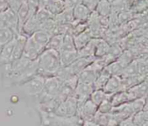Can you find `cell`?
Segmentation results:
<instances>
[{
  "label": "cell",
  "instance_id": "cell-1",
  "mask_svg": "<svg viewBox=\"0 0 148 126\" xmlns=\"http://www.w3.org/2000/svg\"><path fill=\"white\" fill-rule=\"evenodd\" d=\"M38 74L44 78L56 76L62 69V63L58 51L46 48L38 57Z\"/></svg>",
  "mask_w": 148,
  "mask_h": 126
},
{
  "label": "cell",
  "instance_id": "cell-2",
  "mask_svg": "<svg viewBox=\"0 0 148 126\" xmlns=\"http://www.w3.org/2000/svg\"><path fill=\"white\" fill-rule=\"evenodd\" d=\"M42 125L47 126H81L82 121L77 117H62L54 112L49 113L42 111H38Z\"/></svg>",
  "mask_w": 148,
  "mask_h": 126
},
{
  "label": "cell",
  "instance_id": "cell-3",
  "mask_svg": "<svg viewBox=\"0 0 148 126\" xmlns=\"http://www.w3.org/2000/svg\"><path fill=\"white\" fill-rule=\"evenodd\" d=\"M45 79L46 78L37 74L36 75H35L26 82L19 85L18 86L26 96L38 99L43 91Z\"/></svg>",
  "mask_w": 148,
  "mask_h": 126
},
{
  "label": "cell",
  "instance_id": "cell-4",
  "mask_svg": "<svg viewBox=\"0 0 148 126\" xmlns=\"http://www.w3.org/2000/svg\"><path fill=\"white\" fill-rule=\"evenodd\" d=\"M62 82L56 76L46 78L43 91L42 94L39 96V98L37 99L39 101V104L55 99L57 96L62 87Z\"/></svg>",
  "mask_w": 148,
  "mask_h": 126
},
{
  "label": "cell",
  "instance_id": "cell-5",
  "mask_svg": "<svg viewBox=\"0 0 148 126\" xmlns=\"http://www.w3.org/2000/svg\"><path fill=\"white\" fill-rule=\"evenodd\" d=\"M77 106H78V100L73 95L69 97L64 101L61 102L54 113L62 117H67V118L74 117L76 116Z\"/></svg>",
  "mask_w": 148,
  "mask_h": 126
},
{
  "label": "cell",
  "instance_id": "cell-6",
  "mask_svg": "<svg viewBox=\"0 0 148 126\" xmlns=\"http://www.w3.org/2000/svg\"><path fill=\"white\" fill-rule=\"evenodd\" d=\"M98 111V106L90 99L84 102H78L76 116L83 122L87 120H93L95 115Z\"/></svg>",
  "mask_w": 148,
  "mask_h": 126
},
{
  "label": "cell",
  "instance_id": "cell-7",
  "mask_svg": "<svg viewBox=\"0 0 148 126\" xmlns=\"http://www.w3.org/2000/svg\"><path fill=\"white\" fill-rule=\"evenodd\" d=\"M0 27L9 28L13 30L16 35L18 32V21L16 13L11 9L8 8L3 11L0 12Z\"/></svg>",
  "mask_w": 148,
  "mask_h": 126
},
{
  "label": "cell",
  "instance_id": "cell-8",
  "mask_svg": "<svg viewBox=\"0 0 148 126\" xmlns=\"http://www.w3.org/2000/svg\"><path fill=\"white\" fill-rule=\"evenodd\" d=\"M42 48H41L39 45H37L29 36L27 38L25 47L23 49V56L27 58L29 61H36L38 59L40 54L44 51Z\"/></svg>",
  "mask_w": 148,
  "mask_h": 126
},
{
  "label": "cell",
  "instance_id": "cell-9",
  "mask_svg": "<svg viewBox=\"0 0 148 126\" xmlns=\"http://www.w3.org/2000/svg\"><path fill=\"white\" fill-rule=\"evenodd\" d=\"M95 57H79L69 67H65L66 70L70 75H77L88 67L94 61Z\"/></svg>",
  "mask_w": 148,
  "mask_h": 126
},
{
  "label": "cell",
  "instance_id": "cell-10",
  "mask_svg": "<svg viewBox=\"0 0 148 126\" xmlns=\"http://www.w3.org/2000/svg\"><path fill=\"white\" fill-rule=\"evenodd\" d=\"M15 44H16V36L11 42L7 43L0 50V67L9 64L14 61Z\"/></svg>",
  "mask_w": 148,
  "mask_h": 126
},
{
  "label": "cell",
  "instance_id": "cell-11",
  "mask_svg": "<svg viewBox=\"0 0 148 126\" xmlns=\"http://www.w3.org/2000/svg\"><path fill=\"white\" fill-rule=\"evenodd\" d=\"M93 92H94V87L92 85L78 82L73 95L76 98L78 102H84L90 99V96Z\"/></svg>",
  "mask_w": 148,
  "mask_h": 126
},
{
  "label": "cell",
  "instance_id": "cell-12",
  "mask_svg": "<svg viewBox=\"0 0 148 126\" xmlns=\"http://www.w3.org/2000/svg\"><path fill=\"white\" fill-rule=\"evenodd\" d=\"M104 90L107 93L113 95L116 93H119L121 91H123L122 89V79L121 76L118 75H112L109 77L108 82L106 83Z\"/></svg>",
  "mask_w": 148,
  "mask_h": 126
},
{
  "label": "cell",
  "instance_id": "cell-13",
  "mask_svg": "<svg viewBox=\"0 0 148 126\" xmlns=\"http://www.w3.org/2000/svg\"><path fill=\"white\" fill-rule=\"evenodd\" d=\"M92 12L93 11H91L83 3L78 4L73 9V15H74L75 21L78 22H87Z\"/></svg>",
  "mask_w": 148,
  "mask_h": 126
},
{
  "label": "cell",
  "instance_id": "cell-14",
  "mask_svg": "<svg viewBox=\"0 0 148 126\" xmlns=\"http://www.w3.org/2000/svg\"><path fill=\"white\" fill-rule=\"evenodd\" d=\"M98 75H99V73H97L95 70H94L92 67H90L88 66V67H86L82 72H81L78 74V80L81 83L93 86V84L95 81Z\"/></svg>",
  "mask_w": 148,
  "mask_h": 126
},
{
  "label": "cell",
  "instance_id": "cell-15",
  "mask_svg": "<svg viewBox=\"0 0 148 126\" xmlns=\"http://www.w3.org/2000/svg\"><path fill=\"white\" fill-rule=\"evenodd\" d=\"M52 36V35H50L49 33L39 29L36 32H34L29 37L37 44L39 45L41 48H42L43 49H46V47L49 43V41L50 39V37Z\"/></svg>",
  "mask_w": 148,
  "mask_h": 126
},
{
  "label": "cell",
  "instance_id": "cell-16",
  "mask_svg": "<svg viewBox=\"0 0 148 126\" xmlns=\"http://www.w3.org/2000/svg\"><path fill=\"white\" fill-rule=\"evenodd\" d=\"M93 38L90 31L87 29L85 31L74 35V42H75V48L77 51L81 50L82 48H84Z\"/></svg>",
  "mask_w": 148,
  "mask_h": 126
},
{
  "label": "cell",
  "instance_id": "cell-17",
  "mask_svg": "<svg viewBox=\"0 0 148 126\" xmlns=\"http://www.w3.org/2000/svg\"><path fill=\"white\" fill-rule=\"evenodd\" d=\"M16 16H17V21H18V32H19V34H21L23 25L25 24V22H27L29 17L30 16L29 9L27 3L23 4L21 6V8L17 10Z\"/></svg>",
  "mask_w": 148,
  "mask_h": 126
},
{
  "label": "cell",
  "instance_id": "cell-18",
  "mask_svg": "<svg viewBox=\"0 0 148 126\" xmlns=\"http://www.w3.org/2000/svg\"><path fill=\"white\" fill-rule=\"evenodd\" d=\"M54 19L56 20L57 24H67L71 25L75 22L73 10L71 9H65L60 14L54 16Z\"/></svg>",
  "mask_w": 148,
  "mask_h": 126
},
{
  "label": "cell",
  "instance_id": "cell-19",
  "mask_svg": "<svg viewBox=\"0 0 148 126\" xmlns=\"http://www.w3.org/2000/svg\"><path fill=\"white\" fill-rule=\"evenodd\" d=\"M95 11L100 16L103 17L110 16L113 14V6L112 3L108 0H100L98 3Z\"/></svg>",
  "mask_w": 148,
  "mask_h": 126
},
{
  "label": "cell",
  "instance_id": "cell-20",
  "mask_svg": "<svg viewBox=\"0 0 148 126\" xmlns=\"http://www.w3.org/2000/svg\"><path fill=\"white\" fill-rule=\"evenodd\" d=\"M60 60L62 63V67H69L71 65L75 60L79 58V54L77 50L75 51H61L59 52Z\"/></svg>",
  "mask_w": 148,
  "mask_h": 126
},
{
  "label": "cell",
  "instance_id": "cell-21",
  "mask_svg": "<svg viewBox=\"0 0 148 126\" xmlns=\"http://www.w3.org/2000/svg\"><path fill=\"white\" fill-rule=\"evenodd\" d=\"M110 44L108 42L107 40L103 38H98L96 47H95V58H101L105 56L108 54L110 49Z\"/></svg>",
  "mask_w": 148,
  "mask_h": 126
},
{
  "label": "cell",
  "instance_id": "cell-22",
  "mask_svg": "<svg viewBox=\"0 0 148 126\" xmlns=\"http://www.w3.org/2000/svg\"><path fill=\"white\" fill-rule=\"evenodd\" d=\"M16 34L9 28L0 27V50L10 42H11Z\"/></svg>",
  "mask_w": 148,
  "mask_h": 126
},
{
  "label": "cell",
  "instance_id": "cell-23",
  "mask_svg": "<svg viewBox=\"0 0 148 126\" xmlns=\"http://www.w3.org/2000/svg\"><path fill=\"white\" fill-rule=\"evenodd\" d=\"M132 101L127 91H121L119 93H116L112 95L111 97V102L114 107L119 106L121 105L126 104L127 102Z\"/></svg>",
  "mask_w": 148,
  "mask_h": 126
},
{
  "label": "cell",
  "instance_id": "cell-24",
  "mask_svg": "<svg viewBox=\"0 0 148 126\" xmlns=\"http://www.w3.org/2000/svg\"><path fill=\"white\" fill-rule=\"evenodd\" d=\"M98 38H92L91 41L81 50L78 51L79 57H95V47Z\"/></svg>",
  "mask_w": 148,
  "mask_h": 126
},
{
  "label": "cell",
  "instance_id": "cell-25",
  "mask_svg": "<svg viewBox=\"0 0 148 126\" xmlns=\"http://www.w3.org/2000/svg\"><path fill=\"white\" fill-rule=\"evenodd\" d=\"M111 97H112V95L107 93L104 90L101 89V90H94L89 99L98 106L102 102L108 100V99H111Z\"/></svg>",
  "mask_w": 148,
  "mask_h": 126
},
{
  "label": "cell",
  "instance_id": "cell-26",
  "mask_svg": "<svg viewBox=\"0 0 148 126\" xmlns=\"http://www.w3.org/2000/svg\"><path fill=\"white\" fill-rule=\"evenodd\" d=\"M76 50L75 42H74V35L71 33V29L68 31L64 35H63V41H62V45L61 48V51H75Z\"/></svg>",
  "mask_w": 148,
  "mask_h": 126
},
{
  "label": "cell",
  "instance_id": "cell-27",
  "mask_svg": "<svg viewBox=\"0 0 148 126\" xmlns=\"http://www.w3.org/2000/svg\"><path fill=\"white\" fill-rule=\"evenodd\" d=\"M65 9H66V7H65L64 0H50L49 3V5L47 7V10L53 16H56V15L60 14Z\"/></svg>",
  "mask_w": 148,
  "mask_h": 126
},
{
  "label": "cell",
  "instance_id": "cell-28",
  "mask_svg": "<svg viewBox=\"0 0 148 126\" xmlns=\"http://www.w3.org/2000/svg\"><path fill=\"white\" fill-rule=\"evenodd\" d=\"M110 76H111V75H110V74L106 71V69L104 68V69L99 74V75L97 76L95 81L94 84H93L94 90H101V89H103Z\"/></svg>",
  "mask_w": 148,
  "mask_h": 126
},
{
  "label": "cell",
  "instance_id": "cell-29",
  "mask_svg": "<svg viewBox=\"0 0 148 126\" xmlns=\"http://www.w3.org/2000/svg\"><path fill=\"white\" fill-rule=\"evenodd\" d=\"M63 35H53L50 37L46 48L53 49V50H56V51L59 52L61 50V48H62V45Z\"/></svg>",
  "mask_w": 148,
  "mask_h": 126
},
{
  "label": "cell",
  "instance_id": "cell-30",
  "mask_svg": "<svg viewBox=\"0 0 148 126\" xmlns=\"http://www.w3.org/2000/svg\"><path fill=\"white\" fill-rule=\"evenodd\" d=\"M106 71L112 76V75H118V76H121L122 72H123V69H124V67L122 66V64L115 60L114 61L111 62L110 64H108L106 67H105Z\"/></svg>",
  "mask_w": 148,
  "mask_h": 126
},
{
  "label": "cell",
  "instance_id": "cell-31",
  "mask_svg": "<svg viewBox=\"0 0 148 126\" xmlns=\"http://www.w3.org/2000/svg\"><path fill=\"white\" fill-rule=\"evenodd\" d=\"M113 109H114V106L112 105L111 99L106 100L98 106V112L101 113H104V114L112 113Z\"/></svg>",
  "mask_w": 148,
  "mask_h": 126
},
{
  "label": "cell",
  "instance_id": "cell-32",
  "mask_svg": "<svg viewBox=\"0 0 148 126\" xmlns=\"http://www.w3.org/2000/svg\"><path fill=\"white\" fill-rule=\"evenodd\" d=\"M25 3H27V0H10L9 1V8L16 13L17 10L21 8V6L23 4H24Z\"/></svg>",
  "mask_w": 148,
  "mask_h": 126
},
{
  "label": "cell",
  "instance_id": "cell-33",
  "mask_svg": "<svg viewBox=\"0 0 148 126\" xmlns=\"http://www.w3.org/2000/svg\"><path fill=\"white\" fill-rule=\"evenodd\" d=\"M27 3L29 9V13L30 16L34 15L36 10H38V6H39V0H27Z\"/></svg>",
  "mask_w": 148,
  "mask_h": 126
},
{
  "label": "cell",
  "instance_id": "cell-34",
  "mask_svg": "<svg viewBox=\"0 0 148 126\" xmlns=\"http://www.w3.org/2000/svg\"><path fill=\"white\" fill-rule=\"evenodd\" d=\"M100 0H82V3L86 5L91 11H95Z\"/></svg>",
  "mask_w": 148,
  "mask_h": 126
},
{
  "label": "cell",
  "instance_id": "cell-35",
  "mask_svg": "<svg viewBox=\"0 0 148 126\" xmlns=\"http://www.w3.org/2000/svg\"><path fill=\"white\" fill-rule=\"evenodd\" d=\"M64 2H65L66 9H71V10H73L78 4L82 3V0H64Z\"/></svg>",
  "mask_w": 148,
  "mask_h": 126
},
{
  "label": "cell",
  "instance_id": "cell-36",
  "mask_svg": "<svg viewBox=\"0 0 148 126\" xmlns=\"http://www.w3.org/2000/svg\"><path fill=\"white\" fill-rule=\"evenodd\" d=\"M134 116L132 117H128V118H126L124 119H122L120 123L118 126H134Z\"/></svg>",
  "mask_w": 148,
  "mask_h": 126
},
{
  "label": "cell",
  "instance_id": "cell-37",
  "mask_svg": "<svg viewBox=\"0 0 148 126\" xmlns=\"http://www.w3.org/2000/svg\"><path fill=\"white\" fill-rule=\"evenodd\" d=\"M9 1L10 0H0V12L9 8Z\"/></svg>",
  "mask_w": 148,
  "mask_h": 126
},
{
  "label": "cell",
  "instance_id": "cell-38",
  "mask_svg": "<svg viewBox=\"0 0 148 126\" xmlns=\"http://www.w3.org/2000/svg\"><path fill=\"white\" fill-rule=\"evenodd\" d=\"M50 0H39L38 9H47Z\"/></svg>",
  "mask_w": 148,
  "mask_h": 126
},
{
  "label": "cell",
  "instance_id": "cell-39",
  "mask_svg": "<svg viewBox=\"0 0 148 126\" xmlns=\"http://www.w3.org/2000/svg\"><path fill=\"white\" fill-rule=\"evenodd\" d=\"M81 126H101L98 124H96L94 120H87V121H83L82 123Z\"/></svg>",
  "mask_w": 148,
  "mask_h": 126
},
{
  "label": "cell",
  "instance_id": "cell-40",
  "mask_svg": "<svg viewBox=\"0 0 148 126\" xmlns=\"http://www.w3.org/2000/svg\"><path fill=\"white\" fill-rule=\"evenodd\" d=\"M109 2H111V3H113V2H114V1H116V0H108Z\"/></svg>",
  "mask_w": 148,
  "mask_h": 126
},
{
  "label": "cell",
  "instance_id": "cell-41",
  "mask_svg": "<svg viewBox=\"0 0 148 126\" xmlns=\"http://www.w3.org/2000/svg\"><path fill=\"white\" fill-rule=\"evenodd\" d=\"M40 126H47V125H41Z\"/></svg>",
  "mask_w": 148,
  "mask_h": 126
},
{
  "label": "cell",
  "instance_id": "cell-42",
  "mask_svg": "<svg viewBox=\"0 0 148 126\" xmlns=\"http://www.w3.org/2000/svg\"><path fill=\"white\" fill-rule=\"evenodd\" d=\"M134 126H139V125H134Z\"/></svg>",
  "mask_w": 148,
  "mask_h": 126
}]
</instances>
